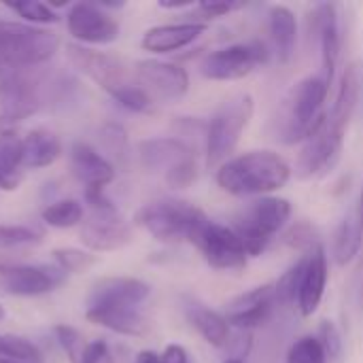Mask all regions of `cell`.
Instances as JSON below:
<instances>
[{
	"label": "cell",
	"instance_id": "1f68e13d",
	"mask_svg": "<svg viewBox=\"0 0 363 363\" xmlns=\"http://www.w3.org/2000/svg\"><path fill=\"white\" fill-rule=\"evenodd\" d=\"M0 359H11L19 363H43L40 349L23 338V336H13V334H0Z\"/></svg>",
	"mask_w": 363,
	"mask_h": 363
},
{
	"label": "cell",
	"instance_id": "d6a6232c",
	"mask_svg": "<svg viewBox=\"0 0 363 363\" xmlns=\"http://www.w3.org/2000/svg\"><path fill=\"white\" fill-rule=\"evenodd\" d=\"M4 6L9 11H13L15 15H19L23 19V23H30V26H49V23L60 21V15L47 2L19 0V2H4Z\"/></svg>",
	"mask_w": 363,
	"mask_h": 363
},
{
	"label": "cell",
	"instance_id": "4dcf8cb0",
	"mask_svg": "<svg viewBox=\"0 0 363 363\" xmlns=\"http://www.w3.org/2000/svg\"><path fill=\"white\" fill-rule=\"evenodd\" d=\"M40 217H43V221L49 228L68 230V228H74V225H81L83 223L85 211H83V204L79 200L66 198V200H57V202L47 204L43 208Z\"/></svg>",
	"mask_w": 363,
	"mask_h": 363
},
{
	"label": "cell",
	"instance_id": "9c48e42d",
	"mask_svg": "<svg viewBox=\"0 0 363 363\" xmlns=\"http://www.w3.org/2000/svg\"><path fill=\"white\" fill-rule=\"evenodd\" d=\"M191 245L200 251L204 262L215 270H225V272L242 270L249 259L238 234L232 228L211 219L202 223Z\"/></svg>",
	"mask_w": 363,
	"mask_h": 363
},
{
	"label": "cell",
	"instance_id": "3957f363",
	"mask_svg": "<svg viewBox=\"0 0 363 363\" xmlns=\"http://www.w3.org/2000/svg\"><path fill=\"white\" fill-rule=\"evenodd\" d=\"M60 49V36L51 30L0 19V68L34 70Z\"/></svg>",
	"mask_w": 363,
	"mask_h": 363
},
{
	"label": "cell",
	"instance_id": "52a82bcc",
	"mask_svg": "<svg viewBox=\"0 0 363 363\" xmlns=\"http://www.w3.org/2000/svg\"><path fill=\"white\" fill-rule=\"evenodd\" d=\"M270 60V49L262 40L234 43L206 53L200 62V74L211 81H238Z\"/></svg>",
	"mask_w": 363,
	"mask_h": 363
},
{
	"label": "cell",
	"instance_id": "f5cc1de1",
	"mask_svg": "<svg viewBox=\"0 0 363 363\" xmlns=\"http://www.w3.org/2000/svg\"><path fill=\"white\" fill-rule=\"evenodd\" d=\"M0 363H19V362H11V359H0Z\"/></svg>",
	"mask_w": 363,
	"mask_h": 363
},
{
	"label": "cell",
	"instance_id": "60d3db41",
	"mask_svg": "<svg viewBox=\"0 0 363 363\" xmlns=\"http://www.w3.org/2000/svg\"><path fill=\"white\" fill-rule=\"evenodd\" d=\"M285 245L302 251V253H308L313 251L315 247H319V238H317V232L311 223L306 221H300V223H294L287 232H285Z\"/></svg>",
	"mask_w": 363,
	"mask_h": 363
},
{
	"label": "cell",
	"instance_id": "4316f807",
	"mask_svg": "<svg viewBox=\"0 0 363 363\" xmlns=\"http://www.w3.org/2000/svg\"><path fill=\"white\" fill-rule=\"evenodd\" d=\"M62 155V143L57 134L47 128H34L23 136V166L40 170L51 166Z\"/></svg>",
	"mask_w": 363,
	"mask_h": 363
},
{
	"label": "cell",
	"instance_id": "7402d4cb",
	"mask_svg": "<svg viewBox=\"0 0 363 363\" xmlns=\"http://www.w3.org/2000/svg\"><path fill=\"white\" fill-rule=\"evenodd\" d=\"M206 21H181V23H162L153 26L143 34L140 47L149 53H172L189 47L196 38L206 32Z\"/></svg>",
	"mask_w": 363,
	"mask_h": 363
},
{
	"label": "cell",
	"instance_id": "4fadbf2b",
	"mask_svg": "<svg viewBox=\"0 0 363 363\" xmlns=\"http://www.w3.org/2000/svg\"><path fill=\"white\" fill-rule=\"evenodd\" d=\"M66 55H68V62L79 72H83L87 79H91L96 85H100L108 94H113L115 89L128 83L125 66L117 55H111L106 51H96L77 43L66 45Z\"/></svg>",
	"mask_w": 363,
	"mask_h": 363
},
{
	"label": "cell",
	"instance_id": "e575fe53",
	"mask_svg": "<svg viewBox=\"0 0 363 363\" xmlns=\"http://www.w3.org/2000/svg\"><path fill=\"white\" fill-rule=\"evenodd\" d=\"M306 266V253H302V257L274 283V291H277V304L279 306H296L298 304V289H300V279Z\"/></svg>",
	"mask_w": 363,
	"mask_h": 363
},
{
	"label": "cell",
	"instance_id": "ee69618b",
	"mask_svg": "<svg viewBox=\"0 0 363 363\" xmlns=\"http://www.w3.org/2000/svg\"><path fill=\"white\" fill-rule=\"evenodd\" d=\"M83 363H115V357L104 340H94L85 351Z\"/></svg>",
	"mask_w": 363,
	"mask_h": 363
},
{
	"label": "cell",
	"instance_id": "f546056e",
	"mask_svg": "<svg viewBox=\"0 0 363 363\" xmlns=\"http://www.w3.org/2000/svg\"><path fill=\"white\" fill-rule=\"evenodd\" d=\"M100 145L115 168H128L130 164V138L121 123H104L98 132Z\"/></svg>",
	"mask_w": 363,
	"mask_h": 363
},
{
	"label": "cell",
	"instance_id": "5b68a950",
	"mask_svg": "<svg viewBox=\"0 0 363 363\" xmlns=\"http://www.w3.org/2000/svg\"><path fill=\"white\" fill-rule=\"evenodd\" d=\"M330 87L332 83H328V79L321 72L302 79L294 87L287 100V119L281 132L283 143L287 145L304 143L321 128L325 119L323 104L328 100Z\"/></svg>",
	"mask_w": 363,
	"mask_h": 363
},
{
	"label": "cell",
	"instance_id": "e0dca14e",
	"mask_svg": "<svg viewBox=\"0 0 363 363\" xmlns=\"http://www.w3.org/2000/svg\"><path fill=\"white\" fill-rule=\"evenodd\" d=\"M342 147H345V138L330 132L325 125V119H323L321 128L311 138L304 140V145L298 153L296 174L300 179H313V177L328 172L340 160Z\"/></svg>",
	"mask_w": 363,
	"mask_h": 363
},
{
	"label": "cell",
	"instance_id": "9a60e30c",
	"mask_svg": "<svg viewBox=\"0 0 363 363\" xmlns=\"http://www.w3.org/2000/svg\"><path fill=\"white\" fill-rule=\"evenodd\" d=\"M66 279L57 266L43 264H11L0 272V285L6 294L17 298H38L57 289Z\"/></svg>",
	"mask_w": 363,
	"mask_h": 363
},
{
	"label": "cell",
	"instance_id": "74e56055",
	"mask_svg": "<svg viewBox=\"0 0 363 363\" xmlns=\"http://www.w3.org/2000/svg\"><path fill=\"white\" fill-rule=\"evenodd\" d=\"M285 363H328V357L317 336H302L289 347Z\"/></svg>",
	"mask_w": 363,
	"mask_h": 363
},
{
	"label": "cell",
	"instance_id": "8fae6325",
	"mask_svg": "<svg viewBox=\"0 0 363 363\" xmlns=\"http://www.w3.org/2000/svg\"><path fill=\"white\" fill-rule=\"evenodd\" d=\"M136 85H140L151 100L177 102L189 91V74L183 66L164 60H143L134 68Z\"/></svg>",
	"mask_w": 363,
	"mask_h": 363
},
{
	"label": "cell",
	"instance_id": "5bb4252c",
	"mask_svg": "<svg viewBox=\"0 0 363 363\" xmlns=\"http://www.w3.org/2000/svg\"><path fill=\"white\" fill-rule=\"evenodd\" d=\"M277 291H274V283L268 285H259L253 287L236 298H232L225 304V321L230 328H236L238 332H251L259 325H264L274 308H277Z\"/></svg>",
	"mask_w": 363,
	"mask_h": 363
},
{
	"label": "cell",
	"instance_id": "836d02e7",
	"mask_svg": "<svg viewBox=\"0 0 363 363\" xmlns=\"http://www.w3.org/2000/svg\"><path fill=\"white\" fill-rule=\"evenodd\" d=\"M53 266H57L66 274H81L87 272L91 266H96L98 257L91 251L74 249V247H60L51 251Z\"/></svg>",
	"mask_w": 363,
	"mask_h": 363
},
{
	"label": "cell",
	"instance_id": "f6af8a7d",
	"mask_svg": "<svg viewBox=\"0 0 363 363\" xmlns=\"http://www.w3.org/2000/svg\"><path fill=\"white\" fill-rule=\"evenodd\" d=\"M164 363H189V355L181 345H168L162 353Z\"/></svg>",
	"mask_w": 363,
	"mask_h": 363
},
{
	"label": "cell",
	"instance_id": "f35d334b",
	"mask_svg": "<svg viewBox=\"0 0 363 363\" xmlns=\"http://www.w3.org/2000/svg\"><path fill=\"white\" fill-rule=\"evenodd\" d=\"M43 240V234L30 225H9L0 223V249H19L38 245Z\"/></svg>",
	"mask_w": 363,
	"mask_h": 363
},
{
	"label": "cell",
	"instance_id": "f1b7e54d",
	"mask_svg": "<svg viewBox=\"0 0 363 363\" xmlns=\"http://www.w3.org/2000/svg\"><path fill=\"white\" fill-rule=\"evenodd\" d=\"M363 247V228L362 221H359V215L357 211H351L342 221L340 225L336 228V234H334V245H332V257L334 262L345 268L349 266L362 251Z\"/></svg>",
	"mask_w": 363,
	"mask_h": 363
},
{
	"label": "cell",
	"instance_id": "c3c4849f",
	"mask_svg": "<svg viewBox=\"0 0 363 363\" xmlns=\"http://www.w3.org/2000/svg\"><path fill=\"white\" fill-rule=\"evenodd\" d=\"M13 264V259L9 257V255H4V253H0V272L4 270V268H9Z\"/></svg>",
	"mask_w": 363,
	"mask_h": 363
},
{
	"label": "cell",
	"instance_id": "277c9868",
	"mask_svg": "<svg viewBox=\"0 0 363 363\" xmlns=\"http://www.w3.org/2000/svg\"><path fill=\"white\" fill-rule=\"evenodd\" d=\"M208 217L185 200H155L145 204L136 213V225H140L147 234H151L160 242L177 245L191 242L196 232Z\"/></svg>",
	"mask_w": 363,
	"mask_h": 363
},
{
	"label": "cell",
	"instance_id": "816d5d0a",
	"mask_svg": "<svg viewBox=\"0 0 363 363\" xmlns=\"http://www.w3.org/2000/svg\"><path fill=\"white\" fill-rule=\"evenodd\" d=\"M2 319H4V306L0 304V321H2Z\"/></svg>",
	"mask_w": 363,
	"mask_h": 363
},
{
	"label": "cell",
	"instance_id": "db71d44e",
	"mask_svg": "<svg viewBox=\"0 0 363 363\" xmlns=\"http://www.w3.org/2000/svg\"><path fill=\"white\" fill-rule=\"evenodd\" d=\"M362 298H363V291H362Z\"/></svg>",
	"mask_w": 363,
	"mask_h": 363
},
{
	"label": "cell",
	"instance_id": "603a6c76",
	"mask_svg": "<svg viewBox=\"0 0 363 363\" xmlns=\"http://www.w3.org/2000/svg\"><path fill=\"white\" fill-rule=\"evenodd\" d=\"M359 91H362V81H359V70L355 64L347 66L342 77H340V85H338V94L336 100L330 108V113H325V125L328 130H332L336 136L345 138L349 123L355 115L357 102H359Z\"/></svg>",
	"mask_w": 363,
	"mask_h": 363
},
{
	"label": "cell",
	"instance_id": "83f0119b",
	"mask_svg": "<svg viewBox=\"0 0 363 363\" xmlns=\"http://www.w3.org/2000/svg\"><path fill=\"white\" fill-rule=\"evenodd\" d=\"M187 319L198 330V334L215 349H223L230 342V325L225 317L217 311L206 308L200 302L187 304Z\"/></svg>",
	"mask_w": 363,
	"mask_h": 363
},
{
	"label": "cell",
	"instance_id": "484cf974",
	"mask_svg": "<svg viewBox=\"0 0 363 363\" xmlns=\"http://www.w3.org/2000/svg\"><path fill=\"white\" fill-rule=\"evenodd\" d=\"M23 138L15 132H0V189L15 191L23 181Z\"/></svg>",
	"mask_w": 363,
	"mask_h": 363
},
{
	"label": "cell",
	"instance_id": "cb8c5ba5",
	"mask_svg": "<svg viewBox=\"0 0 363 363\" xmlns=\"http://www.w3.org/2000/svg\"><path fill=\"white\" fill-rule=\"evenodd\" d=\"M85 319L94 325H100L121 336H145L149 332V321L138 308L94 306V308H85Z\"/></svg>",
	"mask_w": 363,
	"mask_h": 363
},
{
	"label": "cell",
	"instance_id": "bcb514c9",
	"mask_svg": "<svg viewBox=\"0 0 363 363\" xmlns=\"http://www.w3.org/2000/svg\"><path fill=\"white\" fill-rule=\"evenodd\" d=\"M162 9H170V11H174V9H187V6H196V2L194 0H160L157 2Z\"/></svg>",
	"mask_w": 363,
	"mask_h": 363
},
{
	"label": "cell",
	"instance_id": "6da1fadb",
	"mask_svg": "<svg viewBox=\"0 0 363 363\" xmlns=\"http://www.w3.org/2000/svg\"><path fill=\"white\" fill-rule=\"evenodd\" d=\"M217 185L238 198L247 196H270L283 189L291 179L289 164L274 151L259 149L247 151L238 157L228 160L217 168Z\"/></svg>",
	"mask_w": 363,
	"mask_h": 363
},
{
	"label": "cell",
	"instance_id": "681fc988",
	"mask_svg": "<svg viewBox=\"0 0 363 363\" xmlns=\"http://www.w3.org/2000/svg\"><path fill=\"white\" fill-rule=\"evenodd\" d=\"M357 215H359V221H362V228H363V185H362V191H359V202H357Z\"/></svg>",
	"mask_w": 363,
	"mask_h": 363
},
{
	"label": "cell",
	"instance_id": "8992f818",
	"mask_svg": "<svg viewBox=\"0 0 363 363\" xmlns=\"http://www.w3.org/2000/svg\"><path fill=\"white\" fill-rule=\"evenodd\" d=\"M291 217V202L279 196H264L253 200L234 221V232L242 240L249 257H259L272 238L287 225Z\"/></svg>",
	"mask_w": 363,
	"mask_h": 363
},
{
	"label": "cell",
	"instance_id": "ab89813d",
	"mask_svg": "<svg viewBox=\"0 0 363 363\" xmlns=\"http://www.w3.org/2000/svg\"><path fill=\"white\" fill-rule=\"evenodd\" d=\"M321 347H323V353L328 357L330 363H338L342 359V353H345V342H342V336H340V330L332 323V321H323L319 325V334H317Z\"/></svg>",
	"mask_w": 363,
	"mask_h": 363
},
{
	"label": "cell",
	"instance_id": "7a4b0ae2",
	"mask_svg": "<svg viewBox=\"0 0 363 363\" xmlns=\"http://www.w3.org/2000/svg\"><path fill=\"white\" fill-rule=\"evenodd\" d=\"M253 111L255 102L249 94H234L219 104V108L206 123L204 149L208 168H219L221 164L232 160V153L236 151L240 136L253 117Z\"/></svg>",
	"mask_w": 363,
	"mask_h": 363
},
{
	"label": "cell",
	"instance_id": "7dc6e473",
	"mask_svg": "<svg viewBox=\"0 0 363 363\" xmlns=\"http://www.w3.org/2000/svg\"><path fill=\"white\" fill-rule=\"evenodd\" d=\"M134 363H164V359H162V355H157L155 351H140V353L136 355Z\"/></svg>",
	"mask_w": 363,
	"mask_h": 363
},
{
	"label": "cell",
	"instance_id": "2e32d148",
	"mask_svg": "<svg viewBox=\"0 0 363 363\" xmlns=\"http://www.w3.org/2000/svg\"><path fill=\"white\" fill-rule=\"evenodd\" d=\"M311 28L319 40V53H321V74L328 79V83L334 81L336 66L340 60V47H342V30H340V15L338 4L334 2H319L311 11Z\"/></svg>",
	"mask_w": 363,
	"mask_h": 363
},
{
	"label": "cell",
	"instance_id": "d4e9b609",
	"mask_svg": "<svg viewBox=\"0 0 363 363\" xmlns=\"http://www.w3.org/2000/svg\"><path fill=\"white\" fill-rule=\"evenodd\" d=\"M268 34L272 43V53L279 64H287L294 57L298 43V21L289 6L274 4L268 11Z\"/></svg>",
	"mask_w": 363,
	"mask_h": 363
},
{
	"label": "cell",
	"instance_id": "7bdbcfd3",
	"mask_svg": "<svg viewBox=\"0 0 363 363\" xmlns=\"http://www.w3.org/2000/svg\"><path fill=\"white\" fill-rule=\"evenodd\" d=\"M247 4L245 2H234V0H217V2H200L196 4V11L204 17V19H219V17H225L234 11H240L245 9Z\"/></svg>",
	"mask_w": 363,
	"mask_h": 363
},
{
	"label": "cell",
	"instance_id": "ba28073f",
	"mask_svg": "<svg viewBox=\"0 0 363 363\" xmlns=\"http://www.w3.org/2000/svg\"><path fill=\"white\" fill-rule=\"evenodd\" d=\"M40 108V89L32 70L0 68V132L15 130Z\"/></svg>",
	"mask_w": 363,
	"mask_h": 363
},
{
	"label": "cell",
	"instance_id": "f907efd6",
	"mask_svg": "<svg viewBox=\"0 0 363 363\" xmlns=\"http://www.w3.org/2000/svg\"><path fill=\"white\" fill-rule=\"evenodd\" d=\"M221 363H245V359H238V357H228V359H223Z\"/></svg>",
	"mask_w": 363,
	"mask_h": 363
},
{
	"label": "cell",
	"instance_id": "b9f144b4",
	"mask_svg": "<svg viewBox=\"0 0 363 363\" xmlns=\"http://www.w3.org/2000/svg\"><path fill=\"white\" fill-rule=\"evenodd\" d=\"M164 179H166L168 187H172V189H185V187H189V185L198 179V164H196V157H191V160L179 164V166H177L174 170H170Z\"/></svg>",
	"mask_w": 363,
	"mask_h": 363
},
{
	"label": "cell",
	"instance_id": "30bf717a",
	"mask_svg": "<svg viewBox=\"0 0 363 363\" xmlns=\"http://www.w3.org/2000/svg\"><path fill=\"white\" fill-rule=\"evenodd\" d=\"M79 240L91 253L117 251L132 240V230L113 202L100 208H89L81 223Z\"/></svg>",
	"mask_w": 363,
	"mask_h": 363
},
{
	"label": "cell",
	"instance_id": "7c38bea8",
	"mask_svg": "<svg viewBox=\"0 0 363 363\" xmlns=\"http://www.w3.org/2000/svg\"><path fill=\"white\" fill-rule=\"evenodd\" d=\"M70 36L79 45H111L119 38V21L96 2H77L66 13Z\"/></svg>",
	"mask_w": 363,
	"mask_h": 363
},
{
	"label": "cell",
	"instance_id": "d590c367",
	"mask_svg": "<svg viewBox=\"0 0 363 363\" xmlns=\"http://www.w3.org/2000/svg\"><path fill=\"white\" fill-rule=\"evenodd\" d=\"M111 98L125 111L130 113H151L153 111V100L151 96L136 83H125L123 87L115 89Z\"/></svg>",
	"mask_w": 363,
	"mask_h": 363
},
{
	"label": "cell",
	"instance_id": "ffe728a7",
	"mask_svg": "<svg viewBox=\"0 0 363 363\" xmlns=\"http://www.w3.org/2000/svg\"><path fill=\"white\" fill-rule=\"evenodd\" d=\"M196 157V151L177 136L147 138L138 145V160L149 172H164V177L179 164Z\"/></svg>",
	"mask_w": 363,
	"mask_h": 363
},
{
	"label": "cell",
	"instance_id": "ac0fdd59",
	"mask_svg": "<svg viewBox=\"0 0 363 363\" xmlns=\"http://www.w3.org/2000/svg\"><path fill=\"white\" fill-rule=\"evenodd\" d=\"M151 296V287L134 277H106L94 283L87 298V308L94 306H123L138 308Z\"/></svg>",
	"mask_w": 363,
	"mask_h": 363
},
{
	"label": "cell",
	"instance_id": "8d00e7d4",
	"mask_svg": "<svg viewBox=\"0 0 363 363\" xmlns=\"http://www.w3.org/2000/svg\"><path fill=\"white\" fill-rule=\"evenodd\" d=\"M55 340L60 345V349L64 351V355L68 357L70 363H83L85 351H87V342L81 336V332L72 325H55L53 328Z\"/></svg>",
	"mask_w": 363,
	"mask_h": 363
},
{
	"label": "cell",
	"instance_id": "44dd1931",
	"mask_svg": "<svg viewBox=\"0 0 363 363\" xmlns=\"http://www.w3.org/2000/svg\"><path fill=\"white\" fill-rule=\"evenodd\" d=\"M70 168L85 189H104L117 174V168L108 162V157L87 143H72Z\"/></svg>",
	"mask_w": 363,
	"mask_h": 363
},
{
	"label": "cell",
	"instance_id": "d6986e66",
	"mask_svg": "<svg viewBox=\"0 0 363 363\" xmlns=\"http://www.w3.org/2000/svg\"><path fill=\"white\" fill-rule=\"evenodd\" d=\"M328 279H330L328 255H325V249L319 245L306 253V266H304V272L300 279L296 308L300 311L302 317H313L317 313V308L321 306V300L325 296Z\"/></svg>",
	"mask_w": 363,
	"mask_h": 363
}]
</instances>
